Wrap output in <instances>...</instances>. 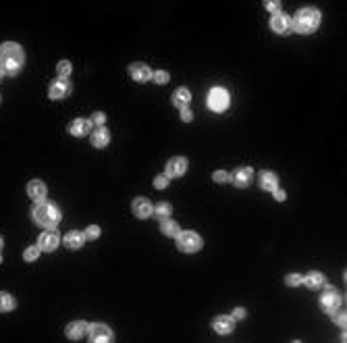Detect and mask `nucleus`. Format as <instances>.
<instances>
[{"label": "nucleus", "instance_id": "obj_1", "mask_svg": "<svg viewBox=\"0 0 347 343\" xmlns=\"http://www.w3.org/2000/svg\"><path fill=\"white\" fill-rule=\"evenodd\" d=\"M23 50L19 44L7 42L0 46V73L5 75H17L23 67Z\"/></svg>", "mask_w": 347, "mask_h": 343}, {"label": "nucleus", "instance_id": "obj_2", "mask_svg": "<svg viewBox=\"0 0 347 343\" xmlns=\"http://www.w3.org/2000/svg\"><path fill=\"white\" fill-rule=\"evenodd\" d=\"M33 220H36L40 227L52 229L61 222V210L50 202H40L36 208H33Z\"/></svg>", "mask_w": 347, "mask_h": 343}, {"label": "nucleus", "instance_id": "obj_3", "mask_svg": "<svg viewBox=\"0 0 347 343\" xmlns=\"http://www.w3.org/2000/svg\"><path fill=\"white\" fill-rule=\"evenodd\" d=\"M320 23V15L316 9H302L296 15V29L300 33H312Z\"/></svg>", "mask_w": 347, "mask_h": 343}, {"label": "nucleus", "instance_id": "obj_4", "mask_svg": "<svg viewBox=\"0 0 347 343\" xmlns=\"http://www.w3.org/2000/svg\"><path fill=\"white\" fill-rule=\"evenodd\" d=\"M177 246H179V250H183V252H198L200 246H202V239H200V235L194 233V231H185V233H179Z\"/></svg>", "mask_w": 347, "mask_h": 343}, {"label": "nucleus", "instance_id": "obj_5", "mask_svg": "<svg viewBox=\"0 0 347 343\" xmlns=\"http://www.w3.org/2000/svg\"><path fill=\"white\" fill-rule=\"evenodd\" d=\"M208 104H210L212 110L220 112V110H224L229 106V94L224 90H220V88H214L210 92V96H208Z\"/></svg>", "mask_w": 347, "mask_h": 343}, {"label": "nucleus", "instance_id": "obj_6", "mask_svg": "<svg viewBox=\"0 0 347 343\" xmlns=\"http://www.w3.org/2000/svg\"><path fill=\"white\" fill-rule=\"evenodd\" d=\"M48 94H50L52 100H63V98H67L69 94H71V83H69L65 77H59L56 81H52Z\"/></svg>", "mask_w": 347, "mask_h": 343}, {"label": "nucleus", "instance_id": "obj_7", "mask_svg": "<svg viewBox=\"0 0 347 343\" xmlns=\"http://www.w3.org/2000/svg\"><path fill=\"white\" fill-rule=\"evenodd\" d=\"M320 304H322V308H324L326 312L337 310V308L341 306V296H339V291L333 289V287H328L324 294H322V298H320Z\"/></svg>", "mask_w": 347, "mask_h": 343}, {"label": "nucleus", "instance_id": "obj_8", "mask_svg": "<svg viewBox=\"0 0 347 343\" xmlns=\"http://www.w3.org/2000/svg\"><path fill=\"white\" fill-rule=\"evenodd\" d=\"M270 27L276 33H287L291 29V19H289L285 13H274V17L270 19Z\"/></svg>", "mask_w": 347, "mask_h": 343}, {"label": "nucleus", "instance_id": "obj_9", "mask_svg": "<svg viewBox=\"0 0 347 343\" xmlns=\"http://www.w3.org/2000/svg\"><path fill=\"white\" fill-rule=\"evenodd\" d=\"M185 168H187V160L177 156V158H170L168 164H166V175L168 177H181L185 173Z\"/></svg>", "mask_w": 347, "mask_h": 343}, {"label": "nucleus", "instance_id": "obj_10", "mask_svg": "<svg viewBox=\"0 0 347 343\" xmlns=\"http://www.w3.org/2000/svg\"><path fill=\"white\" fill-rule=\"evenodd\" d=\"M59 246V235L54 231H48V233H42L40 235V242H38V248L44 250V252H52L56 250Z\"/></svg>", "mask_w": 347, "mask_h": 343}, {"label": "nucleus", "instance_id": "obj_11", "mask_svg": "<svg viewBox=\"0 0 347 343\" xmlns=\"http://www.w3.org/2000/svg\"><path fill=\"white\" fill-rule=\"evenodd\" d=\"M252 177H254V173H252V168H248V166H241V168H237L233 173V181H235L237 187H248L252 183Z\"/></svg>", "mask_w": 347, "mask_h": 343}, {"label": "nucleus", "instance_id": "obj_12", "mask_svg": "<svg viewBox=\"0 0 347 343\" xmlns=\"http://www.w3.org/2000/svg\"><path fill=\"white\" fill-rule=\"evenodd\" d=\"M90 339L92 341H110L112 333H110L108 327H104V324H92L90 327Z\"/></svg>", "mask_w": 347, "mask_h": 343}, {"label": "nucleus", "instance_id": "obj_13", "mask_svg": "<svg viewBox=\"0 0 347 343\" xmlns=\"http://www.w3.org/2000/svg\"><path fill=\"white\" fill-rule=\"evenodd\" d=\"M212 327L220 335H229L233 331V316H216L214 322H212Z\"/></svg>", "mask_w": 347, "mask_h": 343}, {"label": "nucleus", "instance_id": "obj_14", "mask_svg": "<svg viewBox=\"0 0 347 343\" xmlns=\"http://www.w3.org/2000/svg\"><path fill=\"white\" fill-rule=\"evenodd\" d=\"M131 77L135 79V81H148L150 77H152V71H150V67L148 65H144V63H135V65H131Z\"/></svg>", "mask_w": 347, "mask_h": 343}, {"label": "nucleus", "instance_id": "obj_15", "mask_svg": "<svg viewBox=\"0 0 347 343\" xmlns=\"http://www.w3.org/2000/svg\"><path fill=\"white\" fill-rule=\"evenodd\" d=\"M133 214L140 216V218H148V216L152 214V204H150V200L137 198V200L133 202Z\"/></svg>", "mask_w": 347, "mask_h": 343}, {"label": "nucleus", "instance_id": "obj_16", "mask_svg": "<svg viewBox=\"0 0 347 343\" xmlns=\"http://www.w3.org/2000/svg\"><path fill=\"white\" fill-rule=\"evenodd\" d=\"M90 121H85V119H75V121L69 125V131H71V135L75 137H83V135H88L90 133Z\"/></svg>", "mask_w": 347, "mask_h": 343}, {"label": "nucleus", "instance_id": "obj_17", "mask_svg": "<svg viewBox=\"0 0 347 343\" xmlns=\"http://www.w3.org/2000/svg\"><path fill=\"white\" fill-rule=\"evenodd\" d=\"M83 242H85V233H81V231H71L65 237V246L69 250H79L83 246Z\"/></svg>", "mask_w": 347, "mask_h": 343}, {"label": "nucleus", "instance_id": "obj_18", "mask_svg": "<svg viewBox=\"0 0 347 343\" xmlns=\"http://www.w3.org/2000/svg\"><path fill=\"white\" fill-rule=\"evenodd\" d=\"M85 331H88V327H85V322L77 320V322H71L67 327V337L69 339H81L85 335Z\"/></svg>", "mask_w": 347, "mask_h": 343}, {"label": "nucleus", "instance_id": "obj_19", "mask_svg": "<svg viewBox=\"0 0 347 343\" xmlns=\"http://www.w3.org/2000/svg\"><path fill=\"white\" fill-rule=\"evenodd\" d=\"M27 194L33 198V200H44L46 198V185L42 181H31L27 185Z\"/></svg>", "mask_w": 347, "mask_h": 343}, {"label": "nucleus", "instance_id": "obj_20", "mask_svg": "<svg viewBox=\"0 0 347 343\" xmlns=\"http://www.w3.org/2000/svg\"><path fill=\"white\" fill-rule=\"evenodd\" d=\"M260 187H262V190H268V192L276 190V175L270 173V170L260 173Z\"/></svg>", "mask_w": 347, "mask_h": 343}, {"label": "nucleus", "instance_id": "obj_21", "mask_svg": "<svg viewBox=\"0 0 347 343\" xmlns=\"http://www.w3.org/2000/svg\"><path fill=\"white\" fill-rule=\"evenodd\" d=\"M108 140H110V133L104 129V127H100V129H96V131L92 133V144L98 146V148H104V146L108 144Z\"/></svg>", "mask_w": 347, "mask_h": 343}, {"label": "nucleus", "instance_id": "obj_22", "mask_svg": "<svg viewBox=\"0 0 347 343\" xmlns=\"http://www.w3.org/2000/svg\"><path fill=\"white\" fill-rule=\"evenodd\" d=\"M304 283L310 287V289H320L322 285H324V277L320 272H310L308 277L304 279Z\"/></svg>", "mask_w": 347, "mask_h": 343}, {"label": "nucleus", "instance_id": "obj_23", "mask_svg": "<svg viewBox=\"0 0 347 343\" xmlns=\"http://www.w3.org/2000/svg\"><path fill=\"white\" fill-rule=\"evenodd\" d=\"M189 100H192V96H189V90H185V88H181V90H177L175 94H172V102L181 108L189 104Z\"/></svg>", "mask_w": 347, "mask_h": 343}, {"label": "nucleus", "instance_id": "obj_24", "mask_svg": "<svg viewBox=\"0 0 347 343\" xmlns=\"http://www.w3.org/2000/svg\"><path fill=\"white\" fill-rule=\"evenodd\" d=\"M15 306H17L15 298L9 296V294H5V291H0V312H11Z\"/></svg>", "mask_w": 347, "mask_h": 343}, {"label": "nucleus", "instance_id": "obj_25", "mask_svg": "<svg viewBox=\"0 0 347 343\" xmlns=\"http://www.w3.org/2000/svg\"><path fill=\"white\" fill-rule=\"evenodd\" d=\"M162 233H164V235H168V237H177V233H179L177 222H172V220L164 218V220H162Z\"/></svg>", "mask_w": 347, "mask_h": 343}, {"label": "nucleus", "instance_id": "obj_26", "mask_svg": "<svg viewBox=\"0 0 347 343\" xmlns=\"http://www.w3.org/2000/svg\"><path fill=\"white\" fill-rule=\"evenodd\" d=\"M154 210H156V214H158L160 218H166V216H170V212H172L170 204H158Z\"/></svg>", "mask_w": 347, "mask_h": 343}, {"label": "nucleus", "instance_id": "obj_27", "mask_svg": "<svg viewBox=\"0 0 347 343\" xmlns=\"http://www.w3.org/2000/svg\"><path fill=\"white\" fill-rule=\"evenodd\" d=\"M56 71L61 77H67V75H71V63L69 61H61L59 67H56Z\"/></svg>", "mask_w": 347, "mask_h": 343}, {"label": "nucleus", "instance_id": "obj_28", "mask_svg": "<svg viewBox=\"0 0 347 343\" xmlns=\"http://www.w3.org/2000/svg\"><path fill=\"white\" fill-rule=\"evenodd\" d=\"M38 256H40V248H27V250H25V254H23V258L31 262V260H36Z\"/></svg>", "mask_w": 347, "mask_h": 343}, {"label": "nucleus", "instance_id": "obj_29", "mask_svg": "<svg viewBox=\"0 0 347 343\" xmlns=\"http://www.w3.org/2000/svg\"><path fill=\"white\" fill-rule=\"evenodd\" d=\"M264 7H266L270 13H279V9H281V0H264Z\"/></svg>", "mask_w": 347, "mask_h": 343}, {"label": "nucleus", "instance_id": "obj_30", "mask_svg": "<svg viewBox=\"0 0 347 343\" xmlns=\"http://www.w3.org/2000/svg\"><path fill=\"white\" fill-rule=\"evenodd\" d=\"M229 179H231V175L224 173V170H216V173H214V181L216 183H224V181H229Z\"/></svg>", "mask_w": 347, "mask_h": 343}, {"label": "nucleus", "instance_id": "obj_31", "mask_svg": "<svg viewBox=\"0 0 347 343\" xmlns=\"http://www.w3.org/2000/svg\"><path fill=\"white\" fill-rule=\"evenodd\" d=\"M285 281H287V285L296 287V285H300V283H302V277H300V274H296V272H293V274H289V277H287Z\"/></svg>", "mask_w": 347, "mask_h": 343}, {"label": "nucleus", "instance_id": "obj_32", "mask_svg": "<svg viewBox=\"0 0 347 343\" xmlns=\"http://www.w3.org/2000/svg\"><path fill=\"white\" fill-rule=\"evenodd\" d=\"M154 81H156V83H166V81H168V73H164V71L154 73Z\"/></svg>", "mask_w": 347, "mask_h": 343}, {"label": "nucleus", "instance_id": "obj_33", "mask_svg": "<svg viewBox=\"0 0 347 343\" xmlns=\"http://www.w3.org/2000/svg\"><path fill=\"white\" fill-rule=\"evenodd\" d=\"M100 235V229L96 227V225H92V227H88V231H85V237H90V239H96Z\"/></svg>", "mask_w": 347, "mask_h": 343}, {"label": "nucleus", "instance_id": "obj_34", "mask_svg": "<svg viewBox=\"0 0 347 343\" xmlns=\"http://www.w3.org/2000/svg\"><path fill=\"white\" fill-rule=\"evenodd\" d=\"M335 312V310H333ZM333 320L339 324V327H345V312H335L333 314Z\"/></svg>", "mask_w": 347, "mask_h": 343}, {"label": "nucleus", "instance_id": "obj_35", "mask_svg": "<svg viewBox=\"0 0 347 343\" xmlns=\"http://www.w3.org/2000/svg\"><path fill=\"white\" fill-rule=\"evenodd\" d=\"M154 185L158 187V190H164V187L168 185V179H166V177H156V179H154Z\"/></svg>", "mask_w": 347, "mask_h": 343}, {"label": "nucleus", "instance_id": "obj_36", "mask_svg": "<svg viewBox=\"0 0 347 343\" xmlns=\"http://www.w3.org/2000/svg\"><path fill=\"white\" fill-rule=\"evenodd\" d=\"M92 121H94L96 125H104V121H106V117H104L102 112H96V115L92 117Z\"/></svg>", "mask_w": 347, "mask_h": 343}, {"label": "nucleus", "instance_id": "obj_37", "mask_svg": "<svg viewBox=\"0 0 347 343\" xmlns=\"http://www.w3.org/2000/svg\"><path fill=\"white\" fill-rule=\"evenodd\" d=\"M181 117H183V121H192V110H189L187 106H183V112H181Z\"/></svg>", "mask_w": 347, "mask_h": 343}, {"label": "nucleus", "instance_id": "obj_38", "mask_svg": "<svg viewBox=\"0 0 347 343\" xmlns=\"http://www.w3.org/2000/svg\"><path fill=\"white\" fill-rule=\"evenodd\" d=\"M244 316H246V310H241V308H237L233 312V318H244Z\"/></svg>", "mask_w": 347, "mask_h": 343}, {"label": "nucleus", "instance_id": "obj_39", "mask_svg": "<svg viewBox=\"0 0 347 343\" xmlns=\"http://www.w3.org/2000/svg\"><path fill=\"white\" fill-rule=\"evenodd\" d=\"M272 192H274V198L276 200H285V192L283 190H272Z\"/></svg>", "mask_w": 347, "mask_h": 343}, {"label": "nucleus", "instance_id": "obj_40", "mask_svg": "<svg viewBox=\"0 0 347 343\" xmlns=\"http://www.w3.org/2000/svg\"><path fill=\"white\" fill-rule=\"evenodd\" d=\"M0 248H3V237H0Z\"/></svg>", "mask_w": 347, "mask_h": 343}, {"label": "nucleus", "instance_id": "obj_41", "mask_svg": "<svg viewBox=\"0 0 347 343\" xmlns=\"http://www.w3.org/2000/svg\"><path fill=\"white\" fill-rule=\"evenodd\" d=\"M0 262H3V258H0Z\"/></svg>", "mask_w": 347, "mask_h": 343}]
</instances>
